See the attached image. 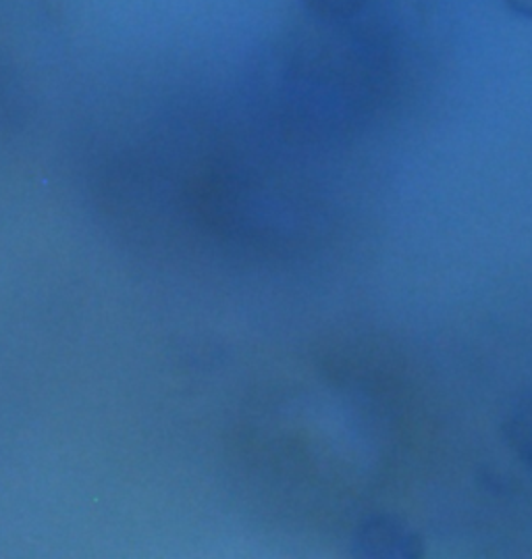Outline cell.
<instances>
[{
  "mask_svg": "<svg viewBox=\"0 0 532 559\" xmlns=\"http://www.w3.org/2000/svg\"><path fill=\"white\" fill-rule=\"evenodd\" d=\"M358 547L364 556L375 558H412L418 551L416 537L393 520L368 522L360 533Z\"/></svg>",
  "mask_w": 532,
  "mask_h": 559,
  "instance_id": "obj_1",
  "label": "cell"
},
{
  "mask_svg": "<svg viewBox=\"0 0 532 559\" xmlns=\"http://www.w3.org/2000/svg\"><path fill=\"white\" fill-rule=\"evenodd\" d=\"M506 437L511 450L518 453L532 468V400L511 409L506 423Z\"/></svg>",
  "mask_w": 532,
  "mask_h": 559,
  "instance_id": "obj_2",
  "label": "cell"
},
{
  "mask_svg": "<svg viewBox=\"0 0 532 559\" xmlns=\"http://www.w3.org/2000/svg\"><path fill=\"white\" fill-rule=\"evenodd\" d=\"M304 7L322 22H343L358 15L366 0H302Z\"/></svg>",
  "mask_w": 532,
  "mask_h": 559,
  "instance_id": "obj_3",
  "label": "cell"
},
{
  "mask_svg": "<svg viewBox=\"0 0 532 559\" xmlns=\"http://www.w3.org/2000/svg\"><path fill=\"white\" fill-rule=\"evenodd\" d=\"M513 13L532 20V0H504Z\"/></svg>",
  "mask_w": 532,
  "mask_h": 559,
  "instance_id": "obj_4",
  "label": "cell"
}]
</instances>
